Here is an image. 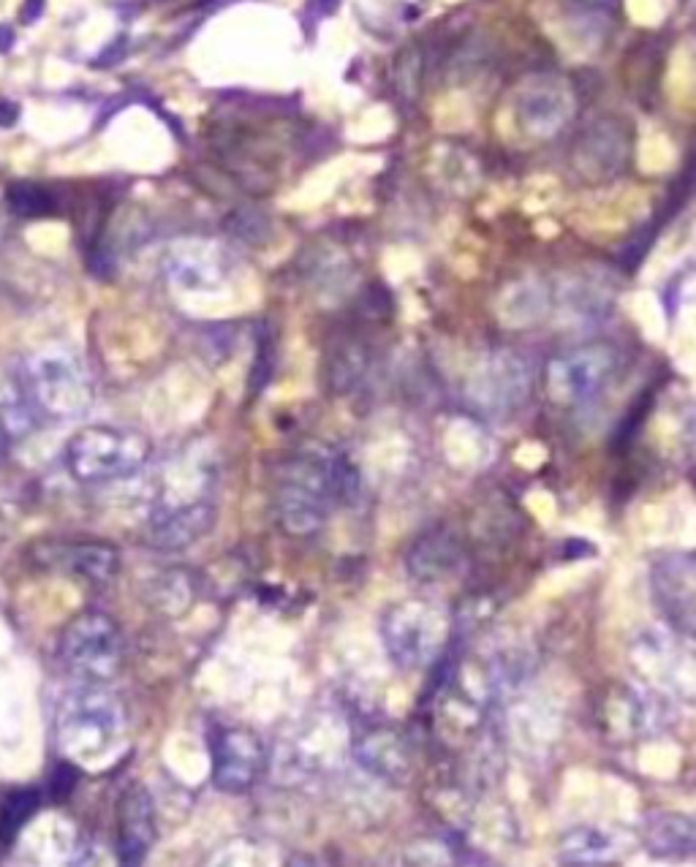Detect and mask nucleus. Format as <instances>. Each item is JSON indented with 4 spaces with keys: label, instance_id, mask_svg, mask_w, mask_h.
<instances>
[{
    "label": "nucleus",
    "instance_id": "4be33fe9",
    "mask_svg": "<svg viewBox=\"0 0 696 867\" xmlns=\"http://www.w3.org/2000/svg\"><path fill=\"white\" fill-rule=\"evenodd\" d=\"M39 791L17 789L0 805V838L11 840L30 821V816L39 810Z\"/></svg>",
    "mask_w": 696,
    "mask_h": 867
},
{
    "label": "nucleus",
    "instance_id": "f3484780",
    "mask_svg": "<svg viewBox=\"0 0 696 867\" xmlns=\"http://www.w3.org/2000/svg\"><path fill=\"white\" fill-rule=\"evenodd\" d=\"M357 762L368 772L387 778V781H403L408 775V748L395 732L376 729L368 737H362L354 748Z\"/></svg>",
    "mask_w": 696,
    "mask_h": 867
},
{
    "label": "nucleus",
    "instance_id": "393cba45",
    "mask_svg": "<svg viewBox=\"0 0 696 867\" xmlns=\"http://www.w3.org/2000/svg\"><path fill=\"white\" fill-rule=\"evenodd\" d=\"M340 6V0H310L308 6H305V25H308V30H316V25H319L324 17H329V14H335Z\"/></svg>",
    "mask_w": 696,
    "mask_h": 867
},
{
    "label": "nucleus",
    "instance_id": "c85d7f7f",
    "mask_svg": "<svg viewBox=\"0 0 696 867\" xmlns=\"http://www.w3.org/2000/svg\"><path fill=\"white\" fill-rule=\"evenodd\" d=\"M11 44H14V30L0 28V55H3V52H9Z\"/></svg>",
    "mask_w": 696,
    "mask_h": 867
},
{
    "label": "nucleus",
    "instance_id": "a211bd4d",
    "mask_svg": "<svg viewBox=\"0 0 696 867\" xmlns=\"http://www.w3.org/2000/svg\"><path fill=\"white\" fill-rule=\"evenodd\" d=\"M645 846L661 859H688L696 848V824L683 813H656L645 824Z\"/></svg>",
    "mask_w": 696,
    "mask_h": 867
},
{
    "label": "nucleus",
    "instance_id": "bb28decb",
    "mask_svg": "<svg viewBox=\"0 0 696 867\" xmlns=\"http://www.w3.org/2000/svg\"><path fill=\"white\" fill-rule=\"evenodd\" d=\"M571 9L582 11V14H601V11L609 9L612 0H566Z\"/></svg>",
    "mask_w": 696,
    "mask_h": 867
},
{
    "label": "nucleus",
    "instance_id": "f8f14e48",
    "mask_svg": "<svg viewBox=\"0 0 696 867\" xmlns=\"http://www.w3.org/2000/svg\"><path fill=\"white\" fill-rule=\"evenodd\" d=\"M213 783L215 789L226 794H242L253 783L259 781L264 764H267V751L264 742L251 729L242 726H229L218 729L213 734Z\"/></svg>",
    "mask_w": 696,
    "mask_h": 867
},
{
    "label": "nucleus",
    "instance_id": "aec40b11",
    "mask_svg": "<svg viewBox=\"0 0 696 867\" xmlns=\"http://www.w3.org/2000/svg\"><path fill=\"white\" fill-rule=\"evenodd\" d=\"M55 560L66 571L90 582H109L120 571V555L107 544H66L55 550Z\"/></svg>",
    "mask_w": 696,
    "mask_h": 867
},
{
    "label": "nucleus",
    "instance_id": "6e6552de",
    "mask_svg": "<svg viewBox=\"0 0 696 867\" xmlns=\"http://www.w3.org/2000/svg\"><path fill=\"white\" fill-rule=\"evenodd\" d=\"M533 389V367L528 359L501 348L484 354L482 362L468 376V400L484 414L506 416L528 403Z\"/></svg>",
    "mask_w": 696,
    "mask_h": 867
},
{
    "label": "nucleus",
    "instance_id": "6ab92c4d",
    "mask_svg": "<svg viewBox=\"0 0 696 867\" xmlns=\"http://www.w3.org/2000/svg\"><path fill=\"white\" fill-rule=\"evenodd\" d=\"M555 305L561 310L563 318H569L574 324H593L609 313L612 308V291L601 280H590L585 275L580 278H569L558 289Z\"/></svg>",
    "mask_w": 696,
    "mask_h": 867
},
{
    "label": "nucleus",
    "instance_id": "39448f33",
    "mask_svg": "<svg viewBox=\"0 0 696 867\" xmlns=\"http://www.w3.org/2000/svg\"><path fill=\"white\" fill-rule=\"evenodd\" d=\"M123 704L104 685L82 683L58 710V737L68 753L93 759L107 753L123 734Z\"/></svg>",
    "mask_w": 696,
    "mask_h": 867
},
{
    "label": "nucleus",
    "instance_id": "1a4fd4ad",
    "mask_svg": "<svg viewBox=\"0 0 696 867\" xmlns=\"http://www.w3.org/2000/svg\"><path fill=\"white\" fill-rule=\"evenodd\" d=\"M164 270L177 297L202 305L207 299L218 297V291L226 286L232 259L221 245L213 242H180L166 256Z\"/></svg>",
    "mask_w": 696,
    "mask_h": 867
},
{
    "label": "nucleus",
    "instance_id": "cd10ccee",
    "mask_svg": "<svg viewBox=\"0 0 696 867\" xmlns=\"http://www.w3.org/2000/svg\"><path fill=\"white\" fill-rule=\"evenodd\" d=\"M17 115H20L17 104H11V101H3V98H0V126H14V123H17Z\"/></svg>",
    "mask_w": 696,
    "mask_h": 867
},
{
    "label": "nucleus",
    "instance_id": "f257e3e1",
    "mask_svg": "<svg viewBox=\"0 0 696 867\" xmlns=\"http://www.w3.org/2000/svg\"><path fill=\"white\" fill-rule=\"evenodd\" d=\"M354 487V465L335 446L316 441L297 446L283 457L272 479L275 520L289 536H310L324 528Z\"/></svg>",
    "mask_w": 696,
    "mask_h": 867
},
{
    "label": "nucleus",
    "instance_id": "0eeeda50",
    "mask_svg": "<svg viewBox=\"0 0 696 867\" xmlns=\"http://www.w3.org/2000/svg\"><path fill=\"white\" fill-rule=\"evenodd\" d=\"M58 653L79 683L104 685L123 664V634L112 617L87 609L63 628Z\"/></svg>",
    "mask_w": 696,
    "mask_h": 867
},
{
    "label": "nucleus",
    "instance_id": "ddd939ff",
    "mask_svg": "<svg viewBox=\"0 0 696 867\" xmlns=\"http://www.w3.org/2000/svg\"><path fill=\"white\" fill-rule=\"evenodd\" d=\"M408 574L422 585H444L449 579L465 574L468 558L460 539L444 528L427 530L425 536L411 544L406 555Z\"/></svg>",
    "mask_w": 696,
    "mask_h": 867
},
{
    "label": "nucleus",
    "instance_id": "dca6fc26",
    "mask_svg": "<svg viewBox=\"0 0 696 867\" xmlns=\"http://www.w3.org/2000/svg\"><path fill=\"white\" fill-rule=\"evenodd\" d=\"M153 840V805L142 789L128 791L120 816V867H142Z\"/></svg>",
    "mask_w": 696,
    "mask_h": 867
},
{
    "label": "nucleus",
    "instance_id": "9d476101",
    "mask_svg": "<svg viewBox=\"0 0 696 867\" xmlns=\"http://www.w3.org/2000/svg\"><path fill=\"white\" fill-rule=\"evenodd\" d=\"M650 596L672 631L694 634L696 566L691 552H664L650 563Z\"/></svg>",
    "mask_w": 696,
    "mask_h": 867
},
{
    "label": "nucleus",
    "instance_id": "7ed1b4c3",
    "mask_svg": "<svg viewBox=\"0 0 696 867\" xmlns=\"http://www.w3.org/2000/svg\"><path fill=\"white\" fill-rule=\"evenodd\" d=\"M381 645L397 669L419 672L438 661L452 636V617L433 598H406L381 615Z\"/></svg>",
    "mask_w": 696,
    "mask_h": 867
},
{
    "label": "nucleus",
    "instance_id": "a878e982",
    "mask_svg": "<svg viewBox=\"0 0 696 867\" xmlns=\"http://www.w3.org/2000/svg\"><path fill=\"white\" fill-rule=\"evenodd\" d=\"M44 3H47V0H25L20 14L22 25H33V22H39L41 14H44Z\"/></svg>",
    "mask_w": 696,
    "mask_h": 867
},
{
    "label": "nucleus",
    "instance_id": "20e7f679",
    "mask_svg": "<svg viewBox=\"0 0 696 867\" xmlns=\"http://www.w3.org/2000/svg\"><path fill=\"white\" fill-rule=\"evenodd\" d=\"M22 389L30 405L52 419H77L93 405L85 365L63 348L39 351L22 367Z\"/></svg>",
    "mask_w": 696,
    "mask_h": 867
},
{
    "label": "nucleus",
    "instance_id": "2eb2a0df",
    "mask_svg": "<svg viewBox=\"0 0 696 867\" xmlns=\"http://www.w3.org/2000/svg\"><path fill=\"white\" fill-rule=\"evenodd\" d=\"M571 115V96L555 82H542L520 98V120L533 136L558 134Z\"/></svg>",
    "mask_w": 696,
    "mask_h": 867
},
{
    "label": "nucleus",
    "instance_id": "423d86ee",
    "mask_svg": "<svg viewBox=\"0 0 696 867\" xmlns=\"http://www.w3.org/2000/svg\"><path fill=\"white\" fill-rule=\"evenodd\" d=\"M620 370V351L612 343H585L561 351L544 367V389L555 405L580 408L599 400Z\"/></svg>",
    "mask_w": 696,
    "mask_h": 867
},
{
    "label": "nucleus",
    "instance_id": "412c9836",
    "mask_svg": "<svg viewBox=\"0 0 696 867\" xmlns=\"http://www.w3.org/2000/svg\"><path fill=\"white\" fill-rule=\"evenodd\" d=\"M626 134L615 123H596L582 139V161L601 174H615L626 161Z\"/></svg>",
    "mask_w": 696,
    "mask_h": 867
},
{
    "label": "nucleus",
    "instance_id": "f03ea898",
    "mask_svg": "<svg viewBox=\"0 0 696 867\" xmlns=\"http://www.w3.org/2000/svg\"><path fill=\"white\" fill-rule=\"evenodd\" d=\"M68 473L82 484H109L131 479L142 471L150 457L153 444L145 433L115 424H90L71 435L66 444Z\"/></svg>",
    "mask_w": 696,
    "mask_h": 867
},
{
    "label": "nucleus",
    "instance_id": "b1692460",
    "mask_svg": "<svg viewBox=\"0 0 696 867\" xmlns=\"http://www.w3.org/2000/svg\"><path fill=\"white\" fill-rule=\"evenodd\" d=\"M77 778H79V770L74 767V764H58L55 770H52V778H49V797L52 800H66L68 794L74 791V786H77Z\"/></svg>",
    "mask_w": 696,
    "mask_h": 867
},
{
    "label": "nucleus",
    "instance_id": "5701e85b",
    "mask_svg": "<svg viewBox=\"0 0 696 867\" xmlns=\"http://www.w3.org/2000/svg\"><path fill=\"white\" fill-rule=\"evenodd\" d=\"M6 202H9L11 212L20 218H44L55 210V202L41 185L36 183H14L6 191Z\"/></svg>",
    "mask_w": 696,
    "mask_h": 867
},
{
    "label": "nucleus",
    "instance_id": "4468645a",
    "mask_svg": "<svg viewBox=\"0 0 696 867\" xmlns=\"http://www.w3.org/2000/svg\"><path fill=\"white\" fill-rule=\"evenodd\" d=\"M631 835L618 827H599V824H580L563 832L558 843V854L566 865L596 867L615 862L631 848Z\"/></svg>",
    "mask_w": 696,
    "mask_h": 867
},
{
    "label": "nucleus",
    "instance_id": "9b49d317",
    "mask_svg": "<svg viewBox=\"0 0 696 867\" xmlns=\"http://www.w3.org/2000/svg\"><path fill=\"white\" fill-rule=\"evenodd\" d=\"M218 509L210 495L161 498L150 511L147 539L158 550H185L210 536Z\"/></svg>",
    "mask_w": 696,
    "mask_h": 867
}]
</instances>
